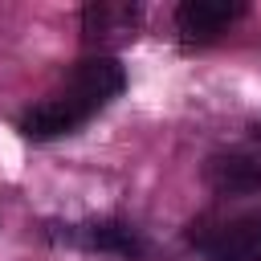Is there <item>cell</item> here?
<instances>
[{
  "label": "cell",
  "mask_w": 261,
  "mask_h": 261,
  "mask_svg": "<svg viewBox=\"0 0 261 261\" xmlns=\"http://www.w3.org/2000/svg\"><path fill=\"white\" fill-rule=\"evenodd\" d=\"M204 179L220 192V196H245V192H257L261 188V163L249 159V155H212L204 163Z\"/></svg>",
  "instance_id": "5b68a950"
},
{
  "label": "cell",
  "mask_w": 261,
  "mask_h": 261,
  "mask_svg": "<svg viewBox=\"0 0 261 261\" xmlns=\"http://www.w3.org/2000/svg\"><path fill=\"white\" fill-rule=\"evenodd\" d=\"M245 16V4H228V0H184L175 8V29L188 45H204L216 41L232 20Z\"/></svg>",
  "instance_id": "3957f363"
},
{
  "label": "cell",
  "mask_w": 261,
  "mask_h": 261,
  "mask_svg": "<svg viewBox=\"0 0 261 261\" xmlns=\"http://www.w3.org/2000/svg\"><path fill=\"white\" fill-rule=\"evenodd\" d=\"M135 8L130 4H106V0H98V4H86V12H82V33H86V45H94V41H110V37H126L130 29H135Z\"/></svg>",
  "instance_id": "8992f818"
},
{
  "label": "cell",
  "mask_w": 261,
  "mask_h": 261,
  "mask_svg": "<svg viewBox=\"0 0 261 261\" xmlns=\"http://www.w3.org/2000/svg\"><path fill=\"white\" fill-rule=\"evenodd\" d=\"M126 86V73L118 65V57H86L73 65V73L65 77L61 90H53L49 98H41L37 106H29L16 122V130L33 143H49L61 135H73L82 122H90L102 106H110Z\"/></svg>",
  "instance_id": "6da1fadb"
},
{
  "label": "cell",
  "mask_w": 261,
  "mask_h": 261,
  "mask_svg": "<svg viewBox=\"0 0 261 261\" xmlns=\"http://www.w3.org/2000/svg\"><path fill=\"white\" fill-rule=\"evenodd\" d=\"M61 241L86 249V253H110V257H126L135 261L143 253V237L122 224V220H86V224H69L61 232Z\"/></svg>",
  "instance_id": "277c9868"
},
{
  "label": "cell",
  "mask_w": 261,
  "mask_h": 261,
  "mask_svg": "<svg viewBox=\"0 0 261 261\" xmlns=\"http://www.w3.org/2000/svg\"><path fill=\"white\" fill-rule=\"evenodd\" d=\"M188 241L200 245L208 261H261V212H249V216H237L200 232L192 228Z\"/></svg>",
  "instance_id": "7a4b0ae2"
}]
</instances>
